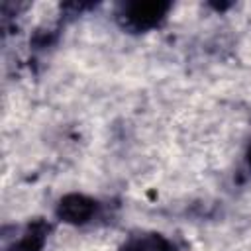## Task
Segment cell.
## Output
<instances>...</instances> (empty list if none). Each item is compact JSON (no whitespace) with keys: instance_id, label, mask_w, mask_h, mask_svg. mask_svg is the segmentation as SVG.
Wrapping results in <instances>:
<instances>
[{"instance_id":"cell-1","label":"cell","mask_w":251,"mask_h":251,"mask_svg":"<svg viewBox=\"0 0 251 251\" xmlns=\"http://www.w3.org/2000/svg\"><path fill=\"white\" fill-rule=\"evenodd\" d=\"M92 212H94V202L80 194L65 196L59 206V216L67 222H84L92 216Z\"/></svg>"},{"instance_id":"cell-2","label":"cell","mask_w":251,"mask_h":251,"mask_svg":"<svg viewBox=\"0 0 251 251\" xmlns=\"http://www.w3.org/2000/svg\"><path fill=\"white\" fill-rule=\"evenodd\" d=\"M169 4L165 2H135L127 10V18L137 25V27H147L153 25L161 20V16L167 12Z\"/></svg>"},{"instance_id":"cell-3","label":"cell","mask_w":251,"mask_h":251,"mask_svg":"<svg viewBox=\"0 0 251 251\" xmlns=\"http://www.w3.org/2000/svg\"><path fill=\"white\" fill-rule=\"evenodd\" d=\"M43 239H45V226H43V224H35V226L12 247V251H41Z\"/></svg>"},{"instance_id":"cell-4","label":"cell","mask_w":251,"mask_h":251,"mask_svg":"<svg viewBox=\"0 0 251 251\" xmlns=\"http://www.w3.org/2000/svg\"><path fill=\"white\" fill-rule=\"evenodd\" d=\"M249 163H251V151H249Z\"/></svg>"}]
</instances>
